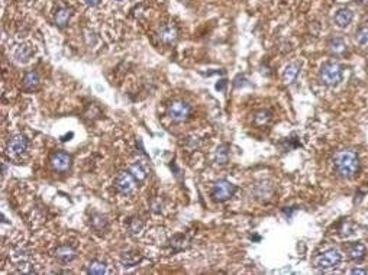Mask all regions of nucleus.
<instances>
[{
    "label": "nucleus",
    "instance_id": "f257e3e1",
    "mask_svg": "<svg viewBox=\"0 0 368 275\" xmlns=\"http://www.w3.org/2000/svg\"><path fill=\"white\" fill-rule=\"evenodd\" d=\"M334 167L336 174L341 178H347L351 180L354 178L358 171H360V160L358 155L354 151L350 149H344L339 151L335 157H334Z\"/></svg>",
    "mask_w": 368,
    "mask_h": 275
},
{
    "label": "nucleus",
    "instance_id": "f03ea898",
    "mask_svg": "<svg viewBox=\"0 0 368 275\" xmlns=\"http://www.w3.org/2000/svg\"><path fill=\"white\" fill-rule=\"evenodd\" d=\"M320 83L328 87H335L342 80V67L338 63H326L319 71Z\"/></svg>",
    "mask_w": 368,
    "mask_h": 275
},
{
    "label": "nucleus",
    "instance_id": "7ed1b4c3",
    "mask_svg": "<svg viewBox=\"0 0 368 275\" xmlns=\"http://www.w3.org/2000/svg\"><path fill=\"white\" fill-rule=\"evenodd\" d=\"M342 255L338 249H326L313 258V265L318 270H331L341 264Z\"/></svg>",
    "mask_w": 368,
    "mask_h": 275
},
{
    "label": "nucleus",
    "instance_id": "20e7f679",
    "mask_svg": "<svg viewBox=\"0 0 368 275\" xmlns=\"http://www.w3.org/2000/svg\"><path fill=\"white\" fill-rule=\"evenodd\" d=\"M167 114L168 117L176 122V123H183L185 122L190 114H191V107L185 103V101H182V100H176V101H171L167 107Z\"/></svg>",
    "mask_w": 368,
    "mask_h": 275
},
{
    "label": "nucleus",
    "instance_id": "39448f33",
    "mask_svg": "<svg viewBox=\"0 0 368 275\" xmlns=\"http://www.w3.org/2000/svg\"><path fill=\"white\" fill-rule=\"evenodd\" d=\"M115 187L122 195H132L136 191V178L131 173H119L115 178Z\"/></svg>",
    "mask_w": 368,
    "mask_h": 275
},
{
    "label": "nucleus",
    "instance_id": "423d86ee",
    "mask_svg": "<svg viewBox=\"0 0 368 275\" xmlns=\"http://www.w3.org/2000/svg\"><path fill=\"white\" fill-rule=\"evenodd\" d=\"M236 191V187L232 183L226 181V180H220L217 183H215L213 188H212V198L215 201H226L229 200Z\"/></svg>",
    "mask_w": 368,
    "mask_h": 275
},
{
    "label": "nucleus",
    "instance_id": "0eeeda50",
    "mask_svg": "<svg viewBox=\"0 0 368 275\" xmlns=\"http://www.w3.org/2000/svg\"><path fill=\"white\" fill-rule=\"evenodd\" d=\"M28 149V139L23 135H15L6 145V154L12 158H19Z\"/></svg>",
    "mask_w": 368,
    "mask_h": 275
},
{
    "label": "nucleus",
    "instance_id": "6e6552de",
    "mask_svg": "<svg viewBox=\"0 0 368 275\" xmlns=\"http://www.w3.org/2000/svg\"><path fill=\"white\" fill-rule=\"evenodd\" d=\"M51 165L58 173H66L71 167V157L67 152H55L51 157Z\"/></svg>",
    "mask_w": 368,
    "mask_h": 275
},
{
    "label": "nucleus",
    "instance_id": "1a4fd4ad",
    "mask_svg": "<svg viewBox=\"0 0 368 275\" xmlns=\"http://www.w3.org/2000/svg\"><path fill=\"white\" fill-rule=\"evenodd\" d=\"M157 36H158V39H160L163 44L170 45V44L176 42V39H177V36H179V32H177V28H176L173 23H166V25H163V26L158 29Z\"/></svg>",
    "mask_w": 368,
    "mask_h": 275
},
{
    "label": "nucleus",
    "instance_id": "9d476101",
    "mask_svg": "<svg viewBox=\"0 0 368 275\" xmlns=\"http://www.w3.org/2000/svg\"><path fill=\"white\" fill-rule=\"evenodd\" d=\"M347 255L351 261H363L367 255V248L363 242H354L347 246Z\"/></svg>",
    "mask_w": 368,
    "mask_h": 275
},
{
    "label": "nucleus",
    "instance_id": "9b49d317",
    "mask_svg": "<svg viewBox=\"0 0 368 275\" xmlns=\"http://www.w3.org/2000/svg\"><path fill=\"white\" fill-rule=\"evenodd\" d=\"M32 52H33V51H32V48H31L29 45H26V44H19V45H16V47L13 48L12 57H13L15 61L25 64V63H28V61L31 60Z\"/></svg>",
    "mask_w": 368,
    "mask_h": 275
},
{
    "label": "nucleus",
    "instance_id": "f8f14e48",
    "mask_svg": "<svg viewBox=\"0 0 368 275\" xmlns=\"http://www.w3.org/2000/svg\"><path fill=\"white\" fill-rule=\"evenodd\" d=\"M352 19H354V13H352V10L348 9V7L339 9V10L336 12V15H335V23H336V26H339V28H347V26H350L351 22H352Z\"/></svg>",
    "mask_w": 368,
    "mask_h": 275
},
{
    "label": "nucleus",
    "instance_id": "ddd939ff",
    "mask_svg": "<svg viewBox=\"0 0 368 275\" xmlns=\"http://www.w3.org/2000/svg\"><path fill=\"white\" fill-rule=\"evenodd\" d=\"M274 193V187L273 184H270L268 181H261L255 185V198L257 200H268Z\"/></svg>",
    "mask_w": 368,
    "mask_h": 275
},
{
    "label": "nucleus",
    "instance_id": "4468645a",
    "mask_svg": "<svg viewBox=\"0 0 368 275\" xmlns=\"http://www.w3.org/2000/svg\"><path fill=\"white\" fill-rule=\"evenodd\" d=\"M76 257H77V252H76L71 246H67V245L60 246V248H57V251H55V258H57L58 261L64 262V264L71 262L73 259H76Z\"/></svg>",
    "mask_w": 368,
    "mask_h": 275
},
{
    "label": "nucleus",
    "instance_id": "2eb2a0df",
    "mask_svg": "<svg viewBox=\"0 0 368 275\" xmlns=\"http://www.w3.org/2000/svg\"><path fill=\"white\" fill-rule=\"evenodd\" d=\"M299 73H300V64H299V63H291V64H288V65L284 68V71H283V80H284V83H285V84H291V83L297 79Z\"/></svg>",
    "mask_w": 368,
    "mask_h": 275
},
{
    "label": "nucleus",
    "instance_id": "dca6fc26",
    "mask_svg": "<svg viewBox=\"0 0 368 275\" xmlns=\"http://www.w3.org/2000/svg\"><path fill=\"white\" fill-rule=\"evenodd\" d=\"M70 17H71V9H68V7H61V9H58V10L55 12V15H54V22H55V25H57L58 28H64V26L68 23Z\"/></svg>",
    "mask_w": 368,
    "mask_h": 275
},
{
    "label": "nucleus",
    "instance_id": "f3484780",
    "mask_svg": "<svg viewBox=\"0 0 368 275\" xmlns=\"http://www.w3.org/2000/svg\"><path fill=\"white\" fill-rule=\"evenodd\" d=\"M141 259H142V257L138 252H125V254L120 255V262L126 268L135 267L136 264L141 262Z\"/></svg>",
    "mask_w": 368,
    "mask_h": 275
},
{
    "label": "nucleus",
    "instance_id": "a211bd4d",
    "mask_svg": "<svg viewBox=\"0 0 368 275\" xmlns=\"http://www.w3.org/2000/svg\"><path fill=\"white\" fill-rule=\"evenodd\" d=\"M329 49L335 55H342L347 51V44L342 38H334L329 42Z\"/></svg>",
    "mask_w": 368,
    "mask_h": 275
},
{
    "label": "nucleus",
    "instance_id": "6ab92c4d",
    "mask_svg": "<svg viewBox=\"0 0 368 275\" xmlns=\"http://www.w3.org/2000/svg\"><path fill=\"white\" fill-rule=\"evenodd\" d=\"M38 84H39V76H38L35 71H29V73L25 74V79H23V86H25V89L33 90V89L38 87Z\"/></svg>",
    "mask_w": 368,
    "mask_h": 275
},
{
    "label": "nucleus",
    "instance_id": "aec40b11",
    "mask_svg": "<svg viewBox=\"0 0 368 275\" xmlns=\"http://www.w3.org/2000/svg\"><path fill=\"white\" fill-rule=\"evenodd\" d=\"M228 149H229L228 145H222V146L217 148L216 157H215V161H216L217 164H220V165L228 164V161H229V151H228Z\"/></svg>",
    "mask_w": 368,
    "mask_h": 275
},
{
    "label": "nucleus",
    "instance_id": "412c9836",
    "mask_svg": "<svg viewBox=\"0 0 368 275\" xmlns=\"http://www.w3.org/2000/svg\"><path fill=\"white\" fill-rule=\"evenodd\" d=\"M129 173L136 178V181H144L145 178H147V173H145V170L142 168V165L141 164H132L131 165V168H129Z\"/></svg>",
    "mask_w": 368,
    "mask_h": 275
},
{
    "label": "nucleus",
    "instance_id": "4be33fe9",
    "mask_svg": "<svg viewBox=\"0 0 368 275\" xmlns=\"http://www.w3.org/2000/svg\"><path fill=\"white\" fill-rule=\"evenodd\" d=\"M92 226L97 232H103L107 227V220L101 214H94L92 217Z\"/></svg>",
    "mask_w": 368,
    "mask_h": 275
},
{
    "label": "nucleus",
    "instance_id": "5701e85b",
    "mask_svg": "<svg viewBox=\"0 0 368 275\" xmlns=\"http://www.w3.org/2000/svg\"><path fill=\"white\" fill-rule=\"evenodd\" d=\"M355 42L360 47H367L368 45V26H363L357 31L355 33Z\"/></svg>",
    "mask_w": 368,
    "mask_h": 275
},
{
    "label": "nucleus",
    "instance_id": "b1692460",
    "mask_svg": "<svg viewBox=\"0 0 368 275\" xmlns=\"http://www.w3.org/2000/svg\"><path fill=\"white\" fill-rule=\"evenodd\" d=\"M106 271H107L106 265L103 262H100V261H93L92 264L89 265V268H87V273L93 275L106 274Z\"/></svg>",
    "mask_w": 368,
    "mask_h": 275
},
{
    "label": "nucleus",
    "instance_id": "393cba45",
    "mask_svg": "<svg viewBox=\"0 0 368 275\" xmlns=\"http://www.w3.org/2000/svg\"><path fill=\"white\" fill-rule=\"evenodd\" d=\"M270 120H271V113L267 112V110L258 112V113L255 114V117H254V122H255L257 126H264V125H267Z\"/></svg>",
    "mask_w": 368,
    "mask_h": 275
},
{
    "label": "nucleus",
    "instance_id": "a878e982",
    "mask_svg": "<svg viewBox=\"0 0 368 275\" xmlns=\"http://www.w3.org/2000/svg\"><path fill=\"white\" fill-rule=\"evenodd\" d=\"M142 227H144V223H142V220H141V219L134 217V219L129 222V232H131L132 235L139 233V232L142 230Z\"/></svg>",
    "mask_w": 368,
    "mask_h": 275
},
{
    "label": "nucleus",
    "instance_id": "bb28decb",
    "mask_svg": "<svg viewBox=\"0 0 368 275\" xmlns=\"http://www.w3.org/2000/svg\"><path fill=\"white\" fill-rule=\"evenodd\" d=\"M87 6H90V7H93V6H97L99 3H100V0H83Z\"/></svg>",
    "mask_w": 368,
    "mask_h": 275
},
{
    "label": "nucleus",
    "instance_id": "cd10ccee",
    "mask_svg": "<svg viewBox=\"0 0 368 275\" xmlns=\"http://www.w3.org/2000/svg\"><path fill=\"white\" fill-rule=\"evenodd\" d=\"M351 273L352 274H368V271H364V270H352Z\"/></svg>",
    "mask_w": 368,
    "mask_h": 275
},
{
    "label": "nucleus",
    "instance_id": "c85d7f7f",
    "mask_svg": "<svg viewBox=\"0 0 368 275\" xmlns=\"http://www.w3.org/2000/svg\"><path fill=\"white\" fill-rule=\"evenodd\" d=\"M366 1H367V0H357V3H360V4H364Z\"/></svg>",
    "mask_w": 368,
    "mask_h": 275
}]
</instances>
